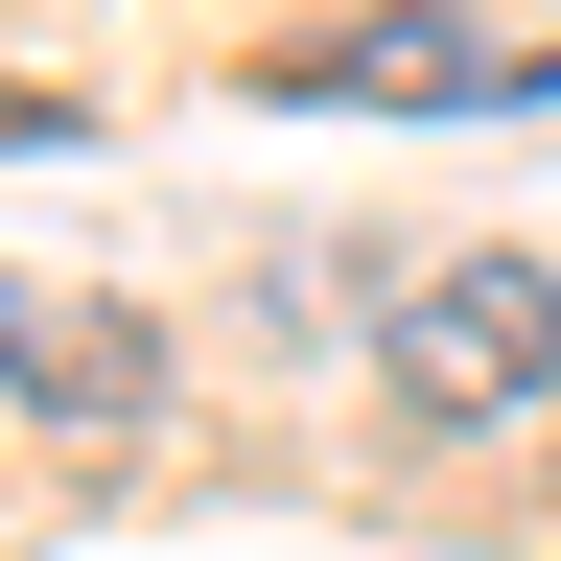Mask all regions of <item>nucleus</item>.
I'll return each instance as SVG.
<instances>
[{"label":"nucleus","instance_id":"nucleus-1","mask_svg":"<svg viewBox=\"0 0 561 561\" xmlns=\"http://www.w3.org/2000/svg\"><path fill=\"white\" fill-rule=\"evenodd\" d=\"M375 375L421 421H538L561 398V280L538 257H421L398 305H375Z\"/></svg>","mask_w":561,"mask_h":561},{"label":"nucleus","instance_id":"nucleus-2","mask_svg":"<svg viewBox=\"0 0 561 561\" xmlns=\"http://www.w3.org/2000/svg\"><path fill=\"white\" fill-rule=\"evenodd\" d=\"M24 398L117 445V421H164V328H117V305H24Z\"/></svg>","mask_w":561,"mask_h":561},{"label":"nucleus","instance_id":"nucleus-3","mask_svg":"<svg viewBox=\"0 0 561 561\" xmlns=\"http://www.w3.org/2000/svg\"><path fill=\"white\" fill-rule=\"evenodd\" d=\"M280 94H375V117H421V94H515V70L445 47V24H375V47H280Z\"/></svg>","mask_w":561,"mask_h":561},{"label":"nucleus","instance_id":"nucleus-4","mask_svg":"<svg viewBox=\"0 0 561 561\" xmlns=\"http://www.w3.org/2000/svg\"><path fill=\"white\" fill-rule=\"evenodd\" d=\"M0 398H24V305H0Z\"/></svg>","mask_w":561,"mask_h":561},{"label":"nucleus","instance_id":"nucleus-5","mask_svg":"<svg viewBox=\"0 0 561 561\" xmlns=\"http://www.w3.org/2000/svg\"><path fill=\"white\" fill-rule=\"evenodd\" d=\"M0 140H47V117H24V94H0Z\"/></svg>","mask_w":561,"mask_h":561}]
</instances>
